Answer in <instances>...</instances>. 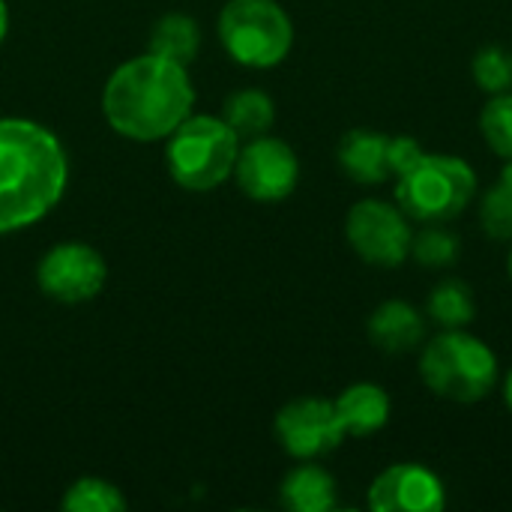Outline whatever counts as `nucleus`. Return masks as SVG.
<instances>
[{
  "instance_id": "1",
  "label": "nucleus",
  "mask_w": 512,
  "mask_h": 512,
  "mask_svg": "<svg viewBox=\"0 0 512 512\" xmlns=\"http://www.w3.org/2000/svg\"><path fill=\"white\" fill-rule=\"evenodd\" d=\"M69 183L60 138L33 120L0 117V234L30 228L57 207Z\"/></svg>"
},
{
  "instance_id": "2",
  "label": "nucleus",
  "mask_w": 512,
  "mask_h": 512,
  "mask_svg": "<svg viewBox=\"0 0 512 512\" xmlns=\"http://www.w3.org/2000/svg\"><path fill=\"white\" fill-rule=\"evenodd\" d=\"M195 105L186 66L153 51L120 63L102 90L108 126L129 141H165Z\"/></svg>"
},
{
  "instance_id": "3",
  "label": "nucleus",
  "mask_w": 512,
  "mask_h": 512,
  "mask_svg": "<svg viewBox=\"0 0 512 512\" xmlns=\"http://www.w3.org/2000/svg\"><path fill=\"white\" fill-rule=\"evenodd\" d=\"M420 378L438 399L474 405L492 393L498 381V357L483 339L468 333V327L444 330L423 348Z\"/></svg>"
},
{
  "instance_id": "4",
  "label": "nucleus",
  "mask_w": 512,
  "mask_h": 512,
  "mask_svg": "<svg viewBox=\"0 0 512 512\" xmlns=\"http://www.w3.org/2000/svg\"><path fill=\"white\" fill-rule=\"evenodd\" d=\"M165 141V165L177 186L210 192L234 177L240 138L222 117L189 114Z\"/></svg>"
},
{
  "instance_id": "5",
  "label": "nucleus",
  "mask_w": 512,
  "mask_h": 512,
  "mask_svg": "<svg viewBox=\"0 0 512 512\" xmlns=\"http://www.w3.org/2000/svg\"><path fill=\"white\" fill-rule=\"evenodd\" d=\"M477 195L474 168L453 153H423L396 177V204L411 222H453Z\"/></svg>"
},
{
  "instance_id": "6",
  "label": "nucleus",
  "mask_w": 512,
  "mask_h": 512,
  "mask_svg": "<svg viewBox=\"0 0 512 512\" xmlns=\"http://www.w3.org/2000/svg\"><path fill=\"white\" fill-rule=\"evenodd\" d=\"M219 39L234 63L273 69L291 54L294 24L276 0H228L219 12Z\"/></svg>"
},
{
  "instance_id": "7",
  "label": "nucleus",
  "mask_w": 512,
  "mask_h": 512,
  "mask_svg": "<svg viewBox=\"0 0 512 512\" xmlns=\"http://www.w3.org/2000/svg\"><path fill=\"white\" fill-rule=\"evenodd\" d=\"M345 237L366 264L399 267L411 258L414 228L399 204L363 198L345 216Z\"/></svg>"
},
{
  "instance_id": "8",
  "label": "nucleus",
  "mask_w": 512,
  "mask_h": 512,
  "mask_svg": "<svg viewBox=\"0 0 512 512\" xmlns=\"http://www.w3.org/2000/svg\"><path fill=\"white\" fill-rule=\"evenodd\" d=\"M108 279V264L90 243H57L39 258L36 285L45 297L75 306L93 300Z\"/></svg>"
},
{
  "instance_id": "9",
  "label": "nucleus",
  "mask_w": 512,
  "mask_h": 512,
  "mask_svg": "<svg viewBox=\"0 0 512 512\" xmlns=\"http://www.w3.org/2000/svg\"><path fill=\"white\" fill-rule=\"evenodd\" d=\"M234 180L246 198L261 204H276L297 189L300 159L291 144L267 132L261 138L246 141V147L237 153Z\"/></svg>"
},
{
  "instance_id": "10",
  "label": "nucleus",
  "mask_w": 512,
  "mask_h": 512,
  "mask_svg": "<svg viewBox=\"0 0 512 512\" xmlns=\"http://www.w3.org/2000/svg\"><path fill=\"white\" fill-rule=\"evenodd\" d=\"M273 429L282 450L300 462L321 459L345 441V429L336 417L333 402L318 396H303L288 402L276 414Z\"/></svg>"
},
{
  "instance_id": "11",
  "label": "nucleus",
  "mask_w": 512,
  "mask_h": 512,
  "mask_svg": "<svg viewBox=\"0 0 512 512\" xmlns=\"http://www.w3.org/2000/svg\"><path fill=\"white\" fill-rule=\"evenodd\" d=\"M366 504L375 512H438L447 504V492L432 468L396 462L372 480Z\"/></svg>"
},
{
  "instance_id": "12",
  "label": "nucleus",
  "mask_w": 512,
  "mask_h": 512,
  "mask_svg": "<svg viewBox=\"0 0 512 512\" xmlns=\"http://www.w3.org/2000/svg\"><path fill=\"white\" fill-rule=\"evenodd\" d=\"M387 147H390V135L360 126V129H351L342 135V141L336 147V162H339L342 174L351 177L354 183L378 186L387 177H393Z\"/></svg>"
},
{
  "instance_id": "13",
  "label": "nucleus",
  "mask_w": 512,
  "mask_h": 512,
  "mask_svg": "<svg viewBox=\"0 0 512 512\" xmlns=\"http://www.w3.org/2000/svg\"><path fill=\"white\" fill-rule=\"evenodd\" d=\"M372 345L384 354H411L426 336V321L408 300H384L366 321Z\"/></svg>"
},
{
  "instance_id": "14",
  "label": "nucleus",
  "mask_w": 512,
  "mask_h": 512,
  "mask_svg": "<svg viewBox=\"0 0 512 512\" xmlns=\"http://www.w3.org/2000/svg\"><path fill=\"white\" fill-rule=\"evenodd\" d=\"M336 417L351 438H366L375 435L387 426L390 420V396L378 384H351L333 399Z\"/></svg>"
},
{
  "instance_id": "15",
  "label": "nucleus",
  "mask_w": 512,
  "mask_h": 512,
  "mask_svg": "<svg viewBox=\"0 0 512 512\" xmlns=\"http://www.w3.org/2000/svg\"><path fill=\"white\" fill-rule=\"evenodd\" d=\"M336 501V480L327 468L315 465V459L297 465L282 480V504L291 512H330L336 510Z\"/></svg>"
},
{
  "instance_id": "16",
  "label": "nucleus",
  "mask_w": 512,
  "mask_h": 512,
  "mask_svg": "<svg viewBox=\"0 0 512 512\" xmlns=\"http://www.w3.org/2000/svg\"><path fill=\"white\" fill-rule=\"evenodd\" d=\"M222 120L237 132L240 141H252V138H261L273 129L276 105L264 90H255V87L237 90L225 99Z\"/></svg>"
},
{
  "instance_id": "17",
  "label": "nucleus",
  "mask_w": 512,
  "mask_h": 512,
  "mask_svg": "<svg viewBox=\"0 0 512 512\" xmlns=\"http://www.w3.org/2000/svg\"><path fill=\"white\" fill-rule=\"evenodd\" d=\"M426 315L432 324H438L441 330H465L471 327V321L477 318V300L468 282L447 276L441 279L429 300H426Z\"/></svg>"
},
{
  "instance_id": "18",
  "label": "nucleus",
  "mask_w": 512,
  "mask_h": 512,
  "mask_svg": "<svg viewBox=\"0 0 512 512\" xmlns=\"http://www.w3.org/2000/svg\"><path fill=\"white\" fill-rule=\"evenodd\" d=\"M150 51L165 57V60L180 63V66H189L201 51V27H198V21H192L183 12L162 15L150 30Z\"/></svg>"
},
{
  "instance_id": "19",
  "label": "nucleus",
  "mask_w": 512,
  "mask_h": 512,
  "mask_svg": "<svg viewBox=\"0 0 512 512\" xmlns=\"http://www.w3.org/2000/svg\"><path fill=\"white\" fill-rule=\"evenodd\" d=\"M459 249H462L459 237L450 228H444V222L423 225L420 231H414V240H411V258L432 270L453 267L459 261Z\"/></svg>"
},
{
  "instance_id": "20",
  "label": "nucleus",
  "mask_w": 512,
  "mask_h": 512,
  "mask_svg": "<svg viewBox=\"0 0 512 512\" xmlns=\"http://www.w3.org/2000/svg\"><path fill=\"white\" fill-rule=\"evenodd\" d=\"M60 507L66 512H120L126 510V498L102 477H81L66 489Z\"/></svg>"
},
{
  "instance_id": "21",
  "label": "nucleus",
  "mask_w": 512,
  "mask_h": 512,
  "mask_svg": "<svg viewBox=\"0 0 512 512\" xmlns=\"http://www.w3.org/2000/svg\"><path fill=\"white\" fill-rule=\"evenodd\" d=\"M471 75L483 93H507L512 90V51L504 45H483L471 60Z\"/></svg>"
},
{
  "instance_id": "22",
  "label": "nucleus",
  "mask_w": 512,
  "mask_h": 512,
  "mask_svg": "<svg viewBox=\"0 0 512 512\" xmlns=\"http://www.w3.org/2000/svg\"><path fill=\"white\" fill-rule=\"evenodd\" d=\"M480 132L501 159H512V90L486 102L480 111Z\"/></svg>"
},
{
  "instance_id": "23",
  "label": "nucleus",
  "mask_w": 512,
  "mask_h": 512,
  "mask_svg": "<svg viewBox=\"0 0 512 512\" xmlns=\"http://www.w3.org/2000/svg\"><path fill=\"white\" fill-rule=\"evenodd\" d=\"M480 225H483V234L492 237V240H501L507 243L512 240V189L498 183L492 189L483 192L480 198Z\"/></svg>"
},
{
  "instance_id": "24",
  "label": "nucleus",
  "mask_w": 512,
  "mask_h": 512,
  "mask_svg": "<svg viewBox=\"0 0 512 512\" xmlns=\"http://www.w3.org/2000/svg\"><path fill=\"white\" fill-rule=\"evenodd\" d=\"M426 150L420 147L417 138L411 135H390V147H387V159H390V174H402L408 171Z\"/></svg>"
},
{
  "instance_id": "25",
  "label": "nucleus",
  "mask_w": 512,
  "mask_h": 512,
  "mask_svg": "<svg viewBox=\"0 0 512 512\" xmlns=\"http://www.w3.org/2000/svg\"><path fill=\"white\" fill-rule=\"evenodd\" d=\"M6 33H9V6L6 0H0V42L6 39Z\"/></svg>"
},
{
  "instance_id": "26",
  "label": "nucleus",
  "mask_w": 512,
  "mask_h": 512,
  "mask_svg": "<svg viewBox=\"0 0 512 512\" xmlns=\"http://www.w3.org/2000/svg\"><path fill=\"white\" fill-rule=\"evenodd\" d=\"M504 402H507V411L512 414V369L510 375H507V381H504Z\"/></svg>"
},
{
  "instance_id": "27",
  "label": "nucleus",
  "mask_w": 512,
  "mask_h": 512,
  "mask_svg": "<svg viewBox=\"0 0 512 512\" xmlns=\"http://www.w3.org/2000/svg\"><path fill=\"white\" fill-rule=\"evenodd\" d=\"M501 183L512 189V159H507V165H504V171H501Z\"/></svg>"
},
{
  "instance_id": "28",
  "label": "nucleus",
  "mask_w": 512,
  "mask_h": 512,
  "mask_svg": "<svg viewBox=\"0 0 512 512\" xmlns=\"http://www.w3.org/2000/svg\"><path fill=\"white\" fill-rule=\"evenodd\" d=\"M507 267H510V276H512V252H510V258H507Z\"/></svg>"
}]
</instances>
